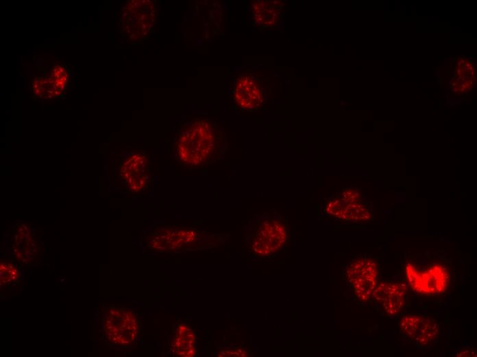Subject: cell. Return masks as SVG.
I'll use <instances>...</instances> for the list:
<instances>
[{
  "label": "cell",
  "instance_id": "4fadbf2b",
  "mask_svg": "<svg viewBox=\"0 0 477 357\" xmlns=\"http://www.w3.org/2000/svg\"><path fill=\"white\" fill-rule=\"evenodd\" d=\"M371 299L380 304L386 313L395 316L406 306V288L396 282L382 281L376 286Z\"/></svg>",
  "mask_w": 477,
  "mask_h": 357
},
{
  "label": "cell",
  "instance_id": "2e32d148",
  "mask_svg": "<svg viewBox=\"0 0 477 357\" xmlns=\"http://www.w3.org/2000/svg\"><path fill=\"white\" fill-rule=\"evenodd\" d=\"M1 284L8 285L19 283L20 273L18 267L10 260L1 262Z\"/></svg>",
  "mask_w": 477,
  "mask_h": 357
},
{
  "label": "cell",
  "instance_id": "ba28073f",
  "mask_svg": "<svg viewBox=\"0 0 477 357\" xmlns=\"http://www.w3.org/2000/svg\"><path fill=\"white\" fill-rule=\"evenodd\" d=\"M70 69L63 64H55L49 73L34 76L32 94L34 99H56L62 97L71 84Z\"/></svg>",
  "mask_w": 477,
  "mask_h": 357
},
{
  "label": "cell",
  "instance_id": "8992f818",
  "mask_svg": "<svg viewBox=\"0 0 477 357\" xmlns=\"http://www.w3.org/2000/svg\"><path fill=\"white\" fill-rule=\"evenodd\" d=\"M321 212L330 218L348 222L368 220L372 218L367 202L356 189L346 188L329 198Z\"/></svg>",
  "mask_w": 477,
  "mask_h": 357
},
{
  "label": "cell",
  "instance_id": "8fae6325",
  "mask_svg": "<svg viewBox=\"0 0 477 357\" xmlns=\"http://www.w3.org/2000/svg\"><path fill=\"white\" fill-rule=\"evenodd\" d=\"M197 233L188 229L158 228L147 237V245L154 251H177L196 242Z\"/></svg>",
  "mask_w": 477,
  "mask_h": 357
},
{
  "label": "cell",
  "instance_id": "52a82bcc",
  "mask_svg": "<svg viewBox=\"0 0 477 357\" xmlns=\"http://www.w3.org/2000/svg\"><path fill=\"white\" fill-rule=\"evenodd\" d=\"M406 274L411 288L423 295H435L442 293L450 282L447 269L438 263L421 269H418L412 264H408Z\"/></svg>",
  "mask_w": 477,
  "mask_h": 357
},
{
  "label": "cell",
  "instance_id": "9a60e30c",
  "mask_svg": "<svg viewBox=\"0 0 477 357\" xmlns=\"http://www.w3.org/2000/svg\"><path fill=\"white\" fill-rule=\"evenodd\" d=\"M277 14L276 8L271 3L257 1L252 3V15L258 24L271 25Z\"/></svg>",
  "mask_w": 477,
  "mask_h": 357
},
{
  "label": "cell",
  "instance_id": "9c48e42d",
  "mask_svg": "<svg viewBox=\"0 0 477 357\" xmlns=\"http://www.w3.org/2000/svg\"><path fill=\"white\" fill-rule=\"evenodd\" d=\"M149 172V157L145 152H133L121 163V179L131 193L140 192L147 187Z\"/></svg>",
  "mask_w": 477,
  "mask_h": 357
},
{
  "label": "cell",
  "instance_id": "ac0fdd59",
  "mask_svg": "<svg viewBox=\"0 0 477 357\" xmlns=\"http://www.w3.org/2000/svg\"><path fill=\"white\" fill-rule=\"evenodd\" d=\"M457 356H476V352L472 349H464L456 354Z\"/></svg>",
  "mask_w": 477,
  "mask_h": 357
},
{
  "label": "cell",
  "instance_id": "5b68a950",
  "mask_svg": "<svg viewBox=\"0 0 477 357\" xmlns=\"http://www.w3.org/2000/svg\"><path fill=\"white\" fill-rule=\"evenodd\" d=\"M343 276L354 299L365 303L371 300L378 285L377 262L369 256L356 257L345 265Z\"/></svg>",
  "mask_w": 477,
  "mask_h": 357
},
{
  "label": "cell",
  "instance_id": "6da1fadb",
  "mask_svg": "<svg viewBox=\"0 0 477 357\" xmlns=\"http://www.w3.org/2000/svg\"><path fill=\"white\" fill-rule=\"evenodd\" d=\"M223 145V135L217 124L208 117H195L178 131L177 158L188 168H205L220 157Z\"/></svg>",
  "mask_w": 477,
  "mask_h": 357
},
{
  "label": "cell",
  "instance_id": "7c38bea8",
  "mask_svg": "<svg viewBox=\"0 0 477 357\" xmlns=\"http://www.w3.org/2000/svg\"><path fill=\"white\" fill-rule=\"evenodd\" d=\"M403 336L424 347L432 343L439 334L436 322L424 316L408 314L402 317L400 323Z\"/></svg>",
  "mask_w": 477,
  "mask_h": 357
},
{
  "label": "cell",
  "instance_id": "30bf717a",
  "mask_svg": "<svg viewBox=\"0 0 477 357\" xmlns=\"http://www.w3.org/2000/svg\"><path fill=\"white\" fill-rule=\"evenodd\" d=\"M232 99L240 109H258L265 102L264 87L256 76L247 73L239 74L233 82Z\"/></svg>",
  "mask_w": 477,
  "mask_h": 357
},
{
  "label": "cell",
  "instance_id": "e0dca14e",
  "mask_svg": "<svg viewBox=\"0 0 477 357\" xmlns=\"http://www.w3.org/2000/svg\"><path fill=\"white\" fill-rule=\"evenodd\" d=\"M252 352L247 347L242 345L232 346L230 347L221 348L217 353V356L227 357H246L252 354Z\"/></svg>",
  "mask_w": 477,
  "mask_h": 357
},
{
  "label": "cell",
  "instance_id": "5bb4252c",
  "mask_svg": "<svg viewBox=\"0 0 477 357\" xmlns=\"http://www.w3.org/2000/svg\"><path fill=\"white\" fill-rule=\"evenodd\" d=\"M171 351L177 356L192 357L197 354L196 336L187 324L181 323L176 326L171 342Z\"/></svg>",
  "mask_w": 477,
  "mask_h": 357
},
{
  "label": "cell",
  "instance_id": "7a4b0ae2",
  "mask_svg": "<svg viewBox=\"0 0 477 357\" xmlns=\"http://www.w3.org/2000/svg\"><path fill=\"white\" fill-rule=\"evenodd\" d=\"M103 338L121 348L133 345L140 332V320L135 312L117 305L104 306L101 310Z\"/></svg>",
  "mask_w": 477,
  "mask_h": 357
},
{
  "label": "cell",
  "instance_id": "277c9868",
  "mask_svg": "<svg viewBox=\"0 0 477 357\" xmlns=\"http://www.w3.org/2000/svg\"><path fill=\"white\" fill-rule=\"evenodd\" d=\"M287 222L282 216H265L255 224L250 251L259 257H272L284 250L289 241Z\"/></svg>",
  "mask_w": 477,
  "mask_h": 357
},
{
  "label": "cell",
  "instance_id": "3957f363",
  "mask_svg": "<svg viewBox=\"0 0 477 357\" xmlns=\"http://www.w3.org/2000/svg\"><path fill=\"white\" fill-rule=\"evenodd\" d=\"M156 13L155 1H126L120 12L121 34L132 43L146 41L155 25Z\"/></svg>",
  "mask_w": 477,
  "mask_h": 357
}]
</instances>
